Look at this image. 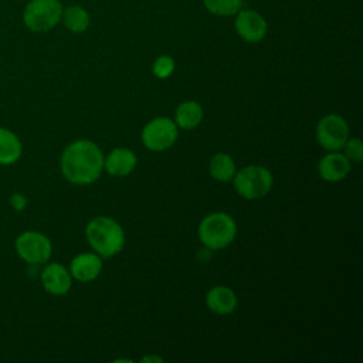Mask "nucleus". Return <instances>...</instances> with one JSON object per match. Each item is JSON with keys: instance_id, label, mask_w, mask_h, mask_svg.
Listing matches in <instances>:
<instances>
[{"instance_id": "obj_7", "label": "nucleus", "mask_w": 363, "mask_h": 363, "mask_svg": "<svg viewBox=\"0 0 363 363\" xmlns=\"http://www.w3.org/2000/svg\"><path fill=\"white\" fill-rule=\"evenodd\" d=\"M316 139L328 152H337L349 139L347 122L336 113L323 116L316 126Z\"/></svg>"}, {"instance_id": "obj_11", "label": "nucleus", "mask_w": 363, "mask_h": 363, "mask_svg": "<svg viewBox=\"0 0 363 363\" xmlns=\"http://www.w3.org/2000/svg\"><path fill=\"white\" fill-rule=\"evenodd\" d=\"M41 282L47 292L61 296L71 288V274L64 265L51 262L41 272Z\"/></svg>"}, {"instance_id": "obj_18", "label": "nucleus", "mask_w": 363, "mask_h": 363, "mask_svg": "<svg viewBox=\"0 0 363 363\" xmlns=\"http://www.w3.org/2000/svg\"><path fill=\"white\" fill-rule=\"evenodd\" d=\"M235 163L227 153H217L210 160V174L217 182H230L235 174Z\"/></svg>"}, {"instance_id": "obj_19", "label": "nucleus", "mask_w": 363, "mask_h": 363, "mask_svg": "<svg viewBox=\"0 0 363 363\" xmlns=\"http://www.w3.org/2000/svg\"><path fill=\"white\" fill-rule=\"evenodd\" d=\"M204 7L216 16H235L242 6V0H203Z\"/></svg>"}, {"instance_id": "obj_8", "label": "nucleus", "mask_w": 363, "mask_h": 363, "mask_svg": "<svg viewBox=\"0 0 363 363\" xmlns=\"http://www.w3.org/2000/svg\"><path fill=\"white\" fill-rule=\"evenodd\" d=\"M16 251L28 264H44L52 252L51 241L38 231H24L16 238Z\"/></svg>"}, {"instance_id": "obj_23", "label": "nucleus", "mask_w": 363, "mask_h": 363, "mask_svg": "<svg viewBox=\"0 0 363 363\" xmlns=\"http://www.w3.org/2000/svg\"><path fill=\"white\" fill-rule=\"evenodd\" d=\"M152 360H153V362H157V363H159V362H163L160 357H143V359H142V362H152Z\"/></svg>"}, {"instance_id": "obj_21", "label": "nucleus", "mask_w": 363, "mask_h": 363, "mask_svg": "<svg viewBox=\"0 0 363 363\" xmlns=\"http://www.w3.org/2000/svg\"><path fill=\"white\" fill-rule=\"evenodd\" d=\"M342 149L350 163H360L363 160V142L359 138L347 139Z\"/></svg>"}, {"instance_id": "obj_10", "label": "nucleus", "mask_w": 363, "mask_h": 363, "mask_svg": "<svg viewBox=\"0 0 363 363\" xmlns=\"http://www.w3.org/2000/svg\"><path fill=\"white\" fill-rule=\"evenodd\" d=\"M350 169H352L350 160L339 150L329 152L328 155H325L320 159V162L318 164V172H319L320 177L326 182H332V183L343 180L349 174Z\"/></svg>"}, {"instance_id": "obj_15", "label": "nucleus", "mask_w": 363, "mask_h": 363, "mask_svg": "<svg viewBox=\"0 0 363 363\" xmlns=\"http://www.w3.org/2000/svg\"><path fill=\"white\" fill-rule=\"evenodd\" d=\"M203 108L200 104L194 101H186L182 102L174 113V123L177 128H182L184 130H191L200 125L203 121Z\"/></svg>"}, {"instance_id": "obj_5", "label": "nucleus", "mask_w": 363, "mask_h": 363, "mask_svg": "<svg viewBox=\"0 0 363 363\" xmlns=\"http://www.w3.org/2000/svg\"><path fill=\"white\" fill-rule=\"evenodd\" d=\"M62 4L60 0H31L27 3L23 21L26 27L35 33H45L61 21Z\"/></svg>"}, {"instance_id": "obj_4", "label": "nucleus", "mask_w": 363, "mask_h": 363, "mask_svg": "<svg viewBox=\"0 0 363 363\" xmlns=\"http://www.w3.org/2000/svg\"><path fill=\"white\" fill-rule=\"evenodd\" d=\"M233 183L235 191L241 197L247 200H255L269 193L274 184V179L267 167L251 164L235 172Z\"/></svg>"}, {"instance_id": "obj_20", "label": "nucleus", "mask_w": 363, "mask_h": 363, "mask_svg": "<svg viewBox=\"0 0 363 363\" xmlns=\"http://www.w3.org/2000/svg\"><path fill=\"white\" fill-rule=\"evenodd\" d=\"M152 71H153V75L156 78H160V79H164L167 77H170L174 71V61L172 57L169 55H160L153 62V67H152Z\"/></svg>"}, {"instance_id": "obj_22", "label": "nucleus", "mask_w": 363, "mask_h": 363, "mask_svg": "<svg viewBox=\"0 0 363 363\" xmlns=\"http://www.w3.org/2000/svg\"><path fill=\"white\" fill-rule=\"evenodd\" d=\"M10 204H11V207H13L14 210L20 211V210H23V208L26 207L27 199H26V196H23L21 193H14V194L11 196V199H10Z\"/></svg>"}, {"instance_id": "obj_16", "label": "nucleus", "mask_w": 363, "mask_h": 363, "mask_svg": "<svg viewBox=\"0 0 363 363\" xmlns=\"http://www.w3.org/2000/svg\"><path fill=\"white\" fill-rule=\"evenodd\" d=\"M21 152L23 146L18 136L6 128H0V164L7 166L16 163Z\"/></svg>"}, {"instance_id": "obj_1", "label": "nucleus", "mask_w": 363, "mask_h": 363, "mask_svg": "<svg viewBox=\"0 0 363 363\" xmlns=\"http://www.w3.org/2000/svg\"><path fill=\"white\" fill-rule=\"evenodd\" d=\"M104 155L96 143L81 139L69 143L61 155V172L72 184H91L102 173Z\"/></svg>"}, {"instance_id": "obj_14", "label": "nucleus", "mask_w": 363, "mask_h": 363, "mask_svg": "<svg viewBox=\"0 0 363 363\" xmlns=\"http://www.w3.org/2000/svg\"><path fill=\"white\" fill-rule=\"evenodd\" d=\"M136 155L126 147L113 149L106 157H104V167L112 176H128L136 167Z\"/></svg>"}, {"instance_id": "obj_12", "label": "nucleus", "mask_w": 363, "mask_h": 363, "mask_svg": "<svg viewBox=\"0 0 363 363\" xmlns=\"http://www.w3.org/2000/svg\"><path fill=\"white\" fill-rule=\"evenodd\" d=\"M102 271V259L98 254L84 252L71 261L69 274L79 282H89L98 278Z\"/></svg>"}, {"instance_id": "obj_3", "label": "nucleus", "mask_w": 363, "mask_h": 363, "mask_svg": "<svg viewBox=\"0 0 363 363\" xmlns=\"http://www.w3.org/2000/svg\"><path fill=\"white\" fill-rule=\"evenodd\" d=\"M237 234V225L227 213H211L206 216L199 225L200 241L211 250H221L233 242Z\"/></svg>"}, {"instance_id": "obj_2", "label": "nucleus", "mask_w": 363, "mask_h": 363, "mask_svg": "<svg viewBox=\"0 0 363 363\" xmlns=\"http://www.w3.org/2000/svg\"><path fill=\"white\" fill-rule=\"evenodd\" d=\"M88 244L99 257L109 258L121 252L125 245L123 228L111 217L98 216L85 228Z\"/></svg>"}, {"instance_id": "obj_13", "label": "nucleus", "mask_w": 363, "mask_h": 363, "mask_svg": "<svg viewBox=\"0 0 363 363\" xmlns=\"http://www.w3.org/2000/svg\"><path fill=\"white\" fill-rule=\"evenodd\" d=\"M206 305L217 315H228L237 309L238 299L231 288L217 285L206 294Z\"/></svg>"}, {"instance_id": "obj_6", "label": "nucleus", "mask_w": 363, "mask_h": 363, "mask_svg": "<svg viewBox=\"0 0 363 363\" xmlns=\"http://www.w3.org/2000/svg\"><path fill=\"white\" fill-rule=\"evenodd\" d=\"M177 139V125L169 118H155L142 130V142L152 152H163Z\"/></svg>"}, {"instance_id": "obj_9", "label": "nucleus", "mask_w": 363, "mask_h": 363, "mask_svg": "<svg viewBox=\"0 0 363 363\" xmlns=\"http://www.w3.org/2000/svg\"><path fill=\"white\" fill-rule=\"evenodd\" d=\"M235 31L247 43H259L267 35L265 18L254 10H238L235 14Z\"/></svg>"}, {"instance_id": "obj_17", "label": "nucleus", "mask_w": 363, "mask_h": 363, "mask_svg": "<svg viewBox=\"0 0 363 363\" xmlns=\"http://www.w3.org/2000/svg\"><path fill=\"white\" fill-rule=\"evenodd\" d=\"M61 20L64 26L72 33H84L89 27V21H91L88 11L84 7L77 4L62 9Z\"/></svg>"}]
</instances>
